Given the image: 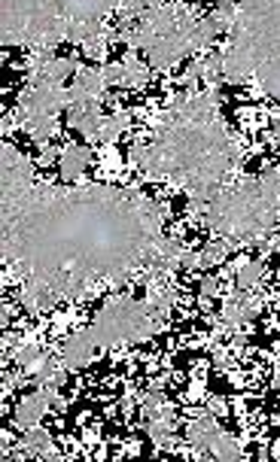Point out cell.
Instances as JSON below:
<instances>
[{"label":"cell","mask_w":280,"mask_h":462,"mask_svg":"<svg viewBox=\"0 0 280 462\" xmlns=\"http://www.w3.org/2000/svg\"><path fill=\"white\" fill-rule=\"evenodd\" d=\"M164 404H168V399H164L162 390H146L144 402H140V411H144V417H153V414H159Z\"/></svg>","instance_id":"31"},{"label":"cell","mask_w":280,"mask_h":462,"mask_svg":"<svg viewBox=\"0 0 280 462\" xmlns=\"http://www.w3.org/2000/svg\"><path fill=\"white\" fill-rule=\"evenodd\" d=\"M19 450H22V457H28V459H46V462H59L61 459V453H59V448H55V441H52V435H49L43 426L24 429V435L19 439Z\"/></svg>","instance_id":"16"},{"label":"cell","mask_w":280,"mask_h":462,"mask_svg":"<svg viewBox=\"0 0 280 462\" xmlns=\"http://www.w3.org/2000/svg\"><path fill=\"white\" fill-rule=\"evenodd\" d=\"M219 295V280L217 277H201V283H199V301H201V308H208V304L217 299Z\"/></svg>","instance_id":"32"},{"label":"cell","mask_w":280,"mask_h":462,"mask_svg":"<svg viewBox=\"0 0 280 462\" xmlns=\"http://www.w3.org/2000/svg\"><path fill=\"white\" fill-rule=\"evenodd\" d=\"M55 159H61V152H55V146H43V155H40V164H52Z\"/></svg>","instance_id":"35"},{"label":"cell","mask_w":280,"mask_h":462,"mask_svg":"<svg viewBox=\"0 0 280 462\" xmlns=\"http://www.w3.org/2000/svg\"><path fill=\"white\" fill-rule=\"evenodd\" d=\"M280 217V168H268L262 177H244L229 183L210 198L204 226L219 237L241 246L266 241Z\"/></svg>","instance_id":"4"},{"label":"cell","mask_w":280,"mask_h":462,"mask_svg":"<svg viewBox=\"0 0 280 462\" xmlns=\"http://www.w3.org/2000/svg\"><path fill=\"white\" fill-rule=\"evenodd\" d=\"M271 390H280V359L275 362V371H271Z\"/></svg>","instance_id":"36"},{"label":"cell","mask_w":280,"mask_h":462,"mask_svg":"<svg viewBox=\"0 0 280 462\" xmlns=\"http://www.w3.org/2000/svg\"><path fill=\"white\" fill-rule=\"evenodd\" d=\"M122 43L128 49H144L150 55L153 70H174L183 58L199 55L195 46V28L199 19L183 4H162L146 10L135 22H119Z\"/></svg>","instance_id":"5"},{"label":"cell","mask_w":280,"mask_h":462,"mask_svg":"<svg viewBox=\"0 0 280 462\" xmlns=\"http://www.w3.org/2000/svg\"><path fill=\"white\" fill-rule=\"evenodd\" d=\"M162 217V204L137 189L34 183L4 195V262L59 299H86L98 283L150 268L164 241Z\"/></svg>","instance_id":"1"},{"label":"cell","mask_w":280,"mask_h":462,"mask_svg":"<svg viewBox=\"0 0 280 462\" xmlns=\"http://www.w3.org/2000/svg\"><path fill=\"white\" fill-rule=\"evenodd\" d=\"M43 359V350H40V344L37 341H28V344H22L19 350H15V362H19V365L28 371H34L37 368V362Z\"/></svg>","instance_id":"29"},{"label":"cell","mask_w":280,"mask_h":462,"mask_svg":"<svg viewBox=\"0 0 280 462\" xmlns=\"http://www.w3.org/2000/svg\"><path fill=\"white\" fill-rule=\"evenodd\" d=\"M113 37H117V34H110L107 28H101L98 34H92V37L86 40V43H82V52L92 58V61H104L107 49H110V43H113Z\"/></svg>","instance_id":"27"},{"label":"cell","mask_w":280,"mask_h":462,"mask_svg":"<svg viewBox=\"0 0 280 462\" xmlns=\"http://www.w3.org/2000/svg\"><path fill=\"white\" fill-rule=\"evenodd\" d=\"M131 125V116L126 110H117V113H110V116H104V122H101V131H98V143H117V140L126 134Z\"/></svg>","instance_id":"22"},{"label":"cell","mask_w":280,"mask_h":462,"mask_svg":"<svg viewBox=\"0 0 280 462\" xmlns=\"http://www.w3.org/2000/svg\"><path fill=\"white\" fill-rule=\"evenodd\" d=\"M146 10H150V0H122L117 15H119V22H135Z\"/></svg>","instance_id":"30"},{"label":"cell","mask_w":280,"mask_h":462,"mask_svg":"<svg viewBox=\"0 0 280 462\" xmlns=\"http://www.w3.org/2000/svg\"><path fill=\"white\" fill-rule=\"evenodd\" d=\"M4 46H59L68 40V22L55 0H0Z\"/></svg>","instance_id":"6"},{"label":"cell","mask_w":280,"mask_h":462,"mask_svg":"<svg viewBox=\"0 0 280 462\" xmlns=\"http://www.w3.org/2000/svg\"><path fill=\"white\" fill-rule=\"evenodd\" d=\"M104 79L110 82V86H122V61L117 64H104Z\"/></svg>","instance_id":"33"},{"label":"cell","mask_w":280,"mask_h":462,"mask_svg":"<svg viewBox=\"0 0 280 462\" xmlns=\"http://www.w3.org/2000/svg\"><path fill=\"white\" fill-rule=\"evenodd\" d=\"M229 253H232V241H226V237H219V241L208 244L204 250H199L201 268H219L222 262L229 259Z\"/></svg>","instance_id":"25"},{"label":"cell","mask_w":280,"mask_h":462,"mask_svg":"<svg viewBox=\"0 0 280 462\" xmlns=\"http://www.w3.org/2000/svg\"><path fill=\"white\" fill-rule=\"evenodd\" d=\"M61 299L52 292L46 283H37V280H22V289H19V304L28 313H34V317H40V313H49L59 304Z\"/></svg>","instance_id":"19"},{"label":"cell","mask_w":280,"mask_h":462,"mask_svg":"<svg viewBox=\"0 0 280 462\" xmlns=\"http://www.w3.org/2000/svg\"><path fill=\"white\" fill-rule=\"evenodd\" d=\"M210 453L217 462H241V444H238L235 435L226 432V429H222V435L217 439V444H213Z\"/></svg>","instance_id":"24"},{"label":"cell","mask_w":280,"mask_h":462,"mask_svg":"<svg viewBox=\"0 0 280 462\" xmlns=\"http://www.w3.org/2000/svg\"><path fill=\"white\" fill-rule=\"evenodd\" d=\"M110 92V82L104 79L101 68H79L70 86V101H82V97H92V101H104V95Z\"/></svg>","instance_id":"18"},{"label":"cell","mask_w":280,"mask_h":462,"mask_svg":"<svg viewBox=\"0 0 280 462\" xmlns=\"http://www.w3.org/2000/svg\"><path fill=\"white\" fill-rule=\"evenodd\" d=\"M128 162L146 180H168L186 189L192 204H210L241 162V140L219 116V88L177 95L171 110L155 122L153 143H131Z\"/></svg>","instance_id":"2"},{"label":"cell","mask_w":280,"mask_h":462,"mask_svg":"<svg viewBox=\"0 0 280 462\" xmlns=\"http://www.w3.org/2000/svg\"><path fill=\"white\" fill-rule=\"evenodd\" d=\"M64 15V22L79 24V22H101L107 13L119 10L122 0H55Z\"/></svg>","instance_id":"13"},{"label":"cell","mask_w":280,"mask_h":462,"mask_svg":"<svg viewBox=\"0 0 280 462\" xmlns=\"http://www.w3.org/2000/svg\"><path fill=\"white\" fill-rule=\"evenodd\" d=\"M68 365H64L61 353H43V359L37 362V368L31 371V383L43 386V390H61L68 381Z\"/></svg>","instance_id":"17"},{"label":"cell","mask_w":280,"mask_h":462,"mask_svg":"<svg viewBox=\"0 0 280 462\" xmlns=\"http://www.w3.org/2000/svg\"><path fill=\"white\" fill-rule=\"evenodd\" d=\"M222 77L235 86L257 79L280 101V0H238L235 24L222 46Z\"/></svg>","instance_id":"3"},{"label":"cell","mask_w":280,"mask_h":462,"mask_svg":"<svg viewBox=\"0 0 280 462\" xmlns=\"http://www.w3.org/2000/svg\"><path fill=\"white\" fill-rule=\"evenodd\" d=\"M146 435L150 441L155 444L159 450H174L180 444V435H177V411L174 404H164L159 414L146 417Z\"/></svg>","instance_id":"14"},{"label":"cell","mask_w":280,"mask_h":462,"mask_svg":"<svg viewBox=\"0 0 280 462\" xmlns=\"http://www.w3.org/2000/svg\"><path fill=\"white\" fill-rule=\"evenodd\" d=\"M98 337L92 328H79V332H73L64 337V344H61V359H64V365H68L70 371H79V368H86L89 362L95 359V350H98Z\"/></svg>","instance_id":"12"},{"label":"cell","mask_w":280,"mask_h":462,"mask_svg":"<svg viewBox=\"0 0 280 462\" xmlns=\"http://www.w3.org/2000/svg\"><path fill=\"white\" fill-rule=\"evenodd\" d=\"M210 359L217 362V368H229V365H232V356H229V350H222V346H213Z\"/></svg>","instance_id":"34"},{"label":"cell","mask_w":280,"mask_h":462,"mask_svg":"<svg viewBox=\"0 0 280 462\" xmlns=\"http://www.w3.org/2000/svg\"><path fill=\"white\" fill-rule=\"evenodd\" d=\"M259 310H262V301H259V295H253L250 289H232V292L222 299V310H219V317H222V323H226L229 328H241L244 323H253V319L259 317Z\"/></svg>","instance_id":"10"},{"label":"cell","mask_w":280,"mask_h":462,"mask_svg":"<svg viewBox=\"0 0 280 462\" xmlns=\"http://www.w3.org/2000/svg\"><path fill=\"white\" fill-rule=\"evenodd\" d=\"M89 159H92V150L89 143H68L61 150V159H59V173L64 183H79L82 173L89 168Z\"/></svg>","instance_id":"20"},{"label":"cell","mask_w":280,"mask_h":462,"mask_svg":"<svg viewBox=\"0 0 280 462\" xmlns=\"http://www.w3.org/2000/svg\"><path fill=\"white\" fill-rule=\"evenodd\" d=\"M77 70H79V64L73 61V58H55L40 82H64V79L77 77Z\"/></svg>","instance_id":"28"},{"label":"cell","mask_w":280,"mask_h":462,"mask_svg":"<svg viewBox=\"0 0 280 462\" xmlns=\"http://www.w3.org/2000/svg\"><path fill=\"white\" fill-rule=\"evenodd\" d=\"M159 319L146 299H131V295H117L98 310L92 332L101 346H119L131 341H146L162 328Z\"/></svg>","instance_id":"7"},{"label":"cell","mask_w":280,"mask_h":462,"mask_svg":"<svg viewBox=\"0 0 280 462\" xmlns=\"http://www.w3.org/2000/svg\"><path fill=\"white\" fill-rule=\"evenodd\" d=\"M219 435H222V426L213 411H201V414L189 420V426H186V441L199 453H210Z\"/></svg>","instance_id":"15"},{"label":"cell","mask_w":280,"mask_h":462,"mask_svg":"<svg viewBox=\"0 0 280 462\" xmlns=\"http://www.w3.org/2000/svg\"><path fill=\"white\" fill-rule=\"evenodd\" d=\"M104 113H101V101H92V97H82V101H70L68 106V125L73 131H79L89 143H98V131H101Z\"/></svg>","instance_id":"11"},{"label":"cell","mask_w":280,"mask_h":462,"mask_svg":"<svg viewBox=\"0 0 280 462\" xmlns=\"http://www.w3.org/2000/svg\"><path fill=\"white\" fill-rule=\"evenodd\" d=\"M61 404H64V399L59 390H43V386H37L34 393H28L19 404H15L13 420L24 432V429H31V426H40V420H43L52 408H61Z\"/></svg>","instance_id":"9"},{"label":"cell","mask_w":280,"mask_h":462,"mask_svg":"<svg viewBox=\"0 0 280 462\" xmlns=\"http://www.w3.org/2000/svg\"><path fill=\"white\" fill-rule=\"evenodd\" d=\"M34 164L28 162V155L15 150L13 143L0 146V192L4 195H19L28 186H34Z\"/></svg>","instance_id":"8"},{"label":"cell","mask_w":280,"mask_h":462,"mask_svg":"<svg viewBox=\"0 0 280 462\" xmlns=\"http://www.w3.org/2000/svg\"><path fill=\"white\" fill-rule=\"evenodd\" d=\"M275 140H277V146H280V116L275 119Z\"/></svg>","instance_id":"37"},{"label":"cell","mask_w":280,"mask_h":462,"mask_svg":"<svg viewBox=\"0 0 280 462\" xmlns=\"http://www.w3.org/2000/svg\"><path fill=\"white\" fill-rule=\"evenodd\" d=\"M222 24L217 22V15H208V19L199 22V28H195V46H199V52H208V49L213 46V40L219 37Z\"/></svg>","instance_id":"26"},{"label":"cell","mask_w":280,"mask_h":462,"mask_svg":"<svg viewBox=\"0 0 280 462\" xmlns=\"http://www.w3.org/2000/svg\"><path fill=\"white\" fill-rule=\"evenodd\" d=\"M262 277H266V262L262 259L241 262V268H238V274H235V286L238 289H257Z\"/></svg>","instance_id":"23"},{"label":"cell","mask_w":280,"mask_h":462,"mask_svg":"<svg viewBox=\"0 0 280 462\" xmlns=\"http://www.w3.org/2000/svg\"><path fill=\"white\" fill-rule=\"evenodd\" d=\"M150 70H153L150 64H144V61L137 58L135 49H128L126 58H122V86H128V88L146 86V82H150V77H153Z\"/></svg>","instance_id":"21"}]
</instances>
